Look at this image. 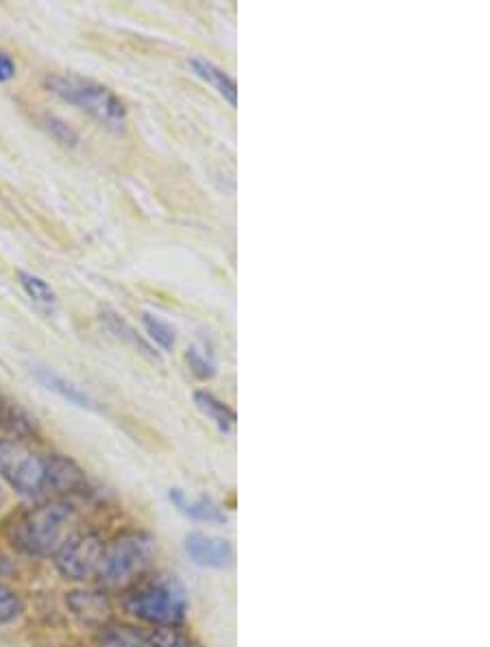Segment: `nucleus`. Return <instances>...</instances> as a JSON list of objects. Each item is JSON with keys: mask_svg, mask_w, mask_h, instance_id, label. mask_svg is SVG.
<instances>
[{"mask_svg": "<svg viewBox=\"0 0 490 647\" xmlns=\"http://www.w3.org/2000/svg\"><path fill=\"white\" fill-rule=\"evenodd\" d=\"M70 606L75 610V615L84 617L86 621H102L109 612V604L107 599L102 598L100 594H72L70 598Z\"/></svg>", "mask_w": 490, "mask_h": 647, "instance_id": "2eb2a0df", "label": "nucleus"}, {"mask_svg": "<svg viewBox=\"0 0 490 647\" xmlns=\"http://www.w3.org/2000/svg\"><path fill=\"white\" fill-rule=\"evenodd\" d=\"M186 553L195 565L205 569H227L234 565L232 543L203 532H193L186 537Z\"/></svg>", "mask_w": 490, "mask_h": 647, "instance_id": "0eeeda50", "label": "nucleus"}, {"mask_svg": "<svg viewBox=\"0 0 490 647\" xmlns=\"http://www.w3.org/2000/svg\"><path fill=\"white\" fill-rule=\"evenodd\" d=\"M100 647H148L145 633H138L127 626H114V628H102Z\"/></svg>", "mask_w": 490, "mask_h": 647, "instance_id": "f3484780", "label": "nucleus"}, {"mask_svg": "<svg viewBox=\"0 0 490 647\" xmlns=\"http://www.w3.org/2000/svg\"><path fill=\"white\" fill-rule=\"evenodd\" d=\"M0 478L24 498L79 496L88 491L86 471L72 458L40 453L18 439H0Z\"/></svg>", "mask_w": 490, "mask_h": 647, "instance_id": "f257e3e1", "label": "nucleus"}, {"mask_svg": "<svg viewBox=\"0 0 490 647\" xmlns=\"http://www.w3.org/2000/svg\"><path fill=\"white\" fill-rule=\"evenodd\" d=\"M18 282L24 291V295L36 303V307H40L42 312L52 314L59 307V297L55 293V288L50 286L49 282L31 271H18Z\"/></svg>", "mask_w": 490, "mask_h": 647, "instance_id": "ddd939ff", "label": "nucleus"}, {"mask_svg": "<svg viewBox=\"0 0 490 647\" xmlns=\"http://www.w3.org/2000/svg\"><path fill=\"white\" fill-rule=\"evenodd\" d=\"M145 637L148 647H190V641L177 628H153Z\"/></svg>", "mask_w": 490, "mask_h": 647, "instance_id": "aec40b11", "label": "nucleus"}, {"mask_svg": "<svg viewBox=\"0 0 490 647\" xmlns=\"http://www.w3.org/2000/svg\"><path fill=\"white\" fill-rule=\"evenodd\" d=\"M24 612V604L20 596L0 582V624H11Z\"/></svg>", "mask_w": 490, "mask_h": 647, "instance_id": "6ab92c4d", "label": "nucleus"}, {"mask_svg": "<svg viewBox=\"0 0 490 647\" xmlns=\"http://www.w3.org/2000/svg\"><path fill=\"white\" fill-rule=\"evenodd\" d=\"M143 325L147 330L148 343L153 347H159L161 351H173L177 345V332L170 323L159 318L157 314L143 312Z\"/></svg>", "mask_w": 490, "mask_h": 647, "instance_id": "4468645a", "label": "nucleus"}, {"mask_svg": "<svg viewBox=\"0 0 490 647\" xmlns=\"http://www.w3.org/2000/svg\"><path fill=\"white\" fill-rule=\"evenodd\" d=\"M42 86L55 99L88 114L100 127L114 134L125 131L129 118L127 105L107 86L72 72H50L42 79Z\"/></svg>", "mask_w": 490, "mask_h": 647, "instance_id": "7ed1b4c3", "label": "nucleus"}, {"mask_svg": "<svg viewBox=\"0 0 490 647\" xmlns=\"http://www.w3.org/2000/svg\"><path fill=\"white\" fill-rule=\"evenodd\" d=\"M18 72V66L13 61V57L7 52V50L0 49V84H7L16 77Z\"/></svg>", "mask_w": 490, "mask_h": 647, "instance_id": "412c9836", "label": "nucleus"}, {"mask_svg": "<svg viewBox=\"0 0 490 647\" xmlns=\"http://www.w3.org/2000/svg\"><path fill=\"white\" fill-rule=\"evenodd\" d=\"M100 323L118 339V341H122V343H127V345H131L134 349H138L143 355H147L148 360H159V355H157V351L155 347L145 341L138 332H136V327L131 325V323H127L120 314H116V312H102L100 314Z\"/></svg>", "mask_w": 490, "mask_h": 647, "instance_id": "f8f14e48", "label": "nucleus"}, {"mask_svg": "<svg viewBox=\"0 0 490 647\" xmlns=\"http://www.w3.org/2000/svg\"><path fill=\"white\" fill-rule=\"evenodd\" d=\"M102 548L105 543L97 532H75L52 556V560L66 580L84 582L97 578Z\"/></svg>", "mask_w": 490, "mask_h": 647, "instance_id": "423d86ee", "label": "nucleus"}, {"mask_svg": "<svg viewBox=\"0 0 490 647\" xmlns=\"http://www.w3.org/2000/svg\"><path fill=\"white\" fill-rule=\"evenodd\" d=\"M0 405H2V401H0Z\"/></svg>", "mask_w": 490, "mask_h": 647, "instance_id": "4be33fe9", "label": "nucleus"}, {"mask_svg": "<svg viewBox=\"0 0 490 647\" xmlns=\"http://www.w3.org/2000/svg\"><path fill=\"white\" fill-rule=\"evenodd\" d=\"M36 378H38V382H40L47 391L55 393V395H59V398L63 399V401H68V403H72V405H77V408H81V410H90V412H98V410H100L97 401L90 398L86 391H81L77 384L68 382L66 378L52 373L49 369H38V371H36Z\"/></svg>", "mask_w": 490, "mask_h": 647, "instance_id": "9d476101", "label": "nucleus"}, {"mask_svg": "<svg viewBox=\"0 0 490 647\" xmlns=\"http://www.w3.org/2000/svg\"><path fill=\"white\" fill-rule=\"evenodd\" d=\"M125 610L153 628H177L186 621L190 598L175 574H155L131 587L125 596Z\"/></svg>", "mask_w": 490, "mask_h": 647, "instance_id": "20e7f679", "label": "nucleus"}, {"mask_svg": "<svg viewBox=\"0 0 490 647\" xmlns=\"http://www.w3.org/2000/svg\"><path fill=\"white\" fill-rule=\"evenodd\" d=\"M186 362H188L190 371L195 373L198 380H203V382L214 380L216 373H218V366H216L214 355H212V353H205L203 349H188V351H186Z\"/></svg>", "mask_w": 490, "mask_h": 647, "instance_id": "a211bd4d", "label": "nucleus"}, {"mask_svg": "<svg viewBox=\"0 0 490 647\" xmlns=\"http://www.w3.org/2000/svg\"><path fill=\"white\" fill-rule=\"evenodd\" d=\"M155 558V539L143 530H129L105 543L97 578L105 585L120 587L145 576Z\"/></svg>", "mask_w": 490, "mask_h": 647, "instance_id": "39448f33", "label": "nucleus"}, {"mask_svg": "<svg viewBox=\"0 0 490 647\" xmlns=\"http://www.w3.org/2000/svg\"><path fill=\"white\" fill-rule=\"evenodd\" d=\"M79 512L68 499L42 501L11 519L4 528L9 543L33 558H52L77 532Z\"/></svg>", "mask_w": 490, "mask_h": 647, "instance_id": "f03ea898", "label": "nucleus"}, {"mask_svg": "<svg viewBox=\"0 0 490 647\" xmlns=\"http://www.w3.org/2000/svg\"><path fill=\"white\" fill-rule=\"evenodd\" d=\"M168 499L170 503L182 512L186 514L188 519H195V521H205V523H220L227 519V514L223 512V508L209 498H196L190 499L182 489H170L168 491Z\"/></svg>", "mask_w": 490, "mask_h": 647, "instance_id": "1a4fd4ad", "label": "nucleus"}, {"mask_svg": "<svg viewBox=\"0 0 490 647\" xmlns=\"http://www.w3.org/2000/svg\"><path fill=\"white\" fill-rule=\"evenodd\" d=\"M40 127L49 134L55 143H59V145L66 147V149H77V147L81 145L79 134H77V131L66 122V120H61V118H57V116H52V114H45V116L40 118Z\"/></svg>", "mask_w": 490, "mask_h": 647, "instance_id": "dca6fc26", "label": "nucleus"}, {"mask_svg": "<svg viewBox=\"0 0 490 647\" xmlns=\"http://www.w3.org/2000/svg\"><path fill=\"white\" fill-rule=\"evenodd\" d=\"M195 405L203 416H207L223 434H232L238 425V416L236 412L220 399L216 398L209 391H195L193 393Z\"/></svg>", "mask_w": 490, "mask_h": 647, "instance_id": "9b49d317", "label": "nucleus"}, {"mask_svg": "<svg viewBox=\"0 0 490 647\" xmlns=\"http://www.w3.org/2000/svg\"><path fill=\"white\" fill-rule=\"evenodd\" d=\"M188 66L196 77L203 79L205 84H209L225 99V102H229L232 107H238V84L227 70H223L214 61L198 57V55L188 59Z\"/></svg>", "mask_w": 490, "mask_h": 647, "instance_id": "6e6552de", "label": "nucleus"}]
</instances>
